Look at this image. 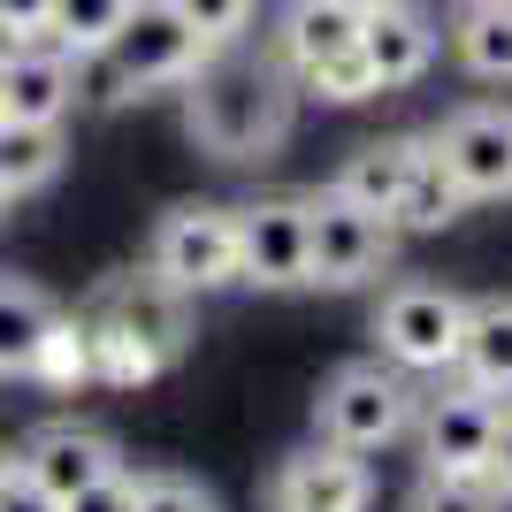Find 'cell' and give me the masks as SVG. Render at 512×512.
<instances>
[{
  "label": "cell",
  "mask_w": 512,
  "mask_h": 512,
  "mask_svg": "<svg viewBox=\"0 0 512 512\" xmlns=\"http://www.w3.org/2000/svg\"><path fill=\"white\" fill-rule=\"evenodd\" d=\"M291 107L299 85L291 69L276 62V46L253 54V46H222L199 62V77L184 85V130L192 146L214 161H268V153L291 138Z\"/></svg>",
  "instance_id": "cell-1"
},
{
  "label": "cell",
  "mask_w": 512,
  "mask_h": 512,
  "mask_svg": "<svg viewBox=\"0 0 512 512\" xmlns=\"http://www.w3.org/2000/svg\"><path fill=\"white\" fill-rule=\"evenodd\" d=\"M85 321H92V383H146L192 344V299L146 268L107 276Z\"/></svg>",
  "instance_id": "cell-2"
},
{
  "label": "cell",
  "mask_w": 512,
  "mask_h": 512,
  "mask_svg": "<svg viewBox=\"0 0 512 512\" xmlns=\"http://www.w3.org/2000/svg\"><path fill=\"white\" fill-rule=\"evenodd\" d=\"M413 406H421V390L390 360H344L314 398V436L352 451V459H367V451L413 436Z\"/></svg>",
  "instance_id": "cell-3"
},
{
  "label": "cell",
  "mask_w": 512,
  "mask_h": 512,
  "mask_svg": "<svg viewBox=\"0 0 512 512\" xmlns=\"http://www.w3.org/2000/svg\"><path fill=\"white\" fill-rule=\"evenodd\" d=\"M459 329H467V299L451 283H390L375 306V344L398 375H451L459 360Z\"/></svg>",
  "instance_id": "cell-4"
},
{
  "label": "cell",
  "mask_w": 512,
  "mask_h": 512,
  "mask_svg": "<svg viewBox=\"0 0 512 512\" xmlns=\"http://www.w3.org/2000/svg\"><path fill=\"white\" fill-rule=\"evenodd\" d=\"M146 276H161L184 299H207L222 283H237V207H169L146 237Z\"/></svg>",
  "instance_id": "cell-5"
},
{
  "label": "cell",
  "mask_w": 512,
  "mask_h": 512,
  "mask_svg": "<svg viewBox=\"0 0 512 512\" xmlns=\"http://www.w3.org/2000/svg\"><path fill=\"white\" fill-rule=\"evenodd\" d=\"M497 398L467 390L451 375L444 390H421L413 406V444H421V474H459V482H482L490 474V444H497Z\"/></svg>",
  "instance_id": "cell-6"
},
{
  "label": "cell",
  "mask_w": 512,
  "mask_h": 512,
  "mask_svg": "<svg viewBox=\"0 0 512 512\" xmlns=\"http://www.w3.org/2000/svg\"><path fill=\"white\" fill-rule=\"evenodd\" d=\"M390 230L383 214H360L337 192H306V276L329 283V291H352V283H375L390 268Z\"/></svg>",
  "instance_id": "cell-7"
},
{
  "label": "cell",
  "mask_w": 512,
  "mask_h": 512,
  "mask_svg": "<svg viewBox=\"0 0 512 512\" xmlns=\"http://www.w3.org/2000/svg\"><path fill=\"white\" fill-rule=\"evenodd\" d=\"M436 161L451 169V184L467 192V207L482 199H512V107L505 100H467L428 130Z\"/></svg>",
  "instance_id": "cell-8"
},
{
  "label": "cell",
  "mask_w": 512,
  "mask_h": 512,
  "mask_svg": "<svg viewBox=\"0 0 512 512\" xmlns=\"http://www.w3.org/2000/svg\"><path fill=\"white\" fill-rule=\"evenodd\" d=\"M237 283L260 291H306V199L299 192H260L237 207Z\"/></svg>",
  "instance_id": "cell-9"
},
{
  "label": "cell",
  "mask_w": 512,
  "mask_h": 512,
  "mask_svg": "<svg viewBox=\"0 0 512 512\" xmlns=\"http://www.w3.org/2000/svg\"><path fill=\"white\" fill-rule=\"evenodd\" d=\"M199 62H207V46L184 31V23L161 8V0H146L138 16H130V31L115 46H107V69L123 77L130 100H153V92H184L199 77Z\"/></svg>",
  "instance_id": "cell-10"
},
{
  "label": "cell",
  "mask_w": 512,
  "mask_h": 512,
  "mask_svg": "<svg viewBox=\"0 0 512 512\" xmlns=\"http://www.w3.org/2000/svg\"><path fill=\"white\" fill-rule=\"evenodd\" d=\"M375 505V467L337 444H299L268 474V512H367Z\"/></svg>",
  "instance_id": "cell-11"
},
{
  "label": "cell",
  "mask_w": 512,
  "mask_h": 512,
  "mask_svg": "<svg viewBox=\"0 0 512 512\" xmlns=\"http://www.w3.org/2000/svg\"><path fill=\"white\" fill-rule=\"evenodd\" d=\"M115 467H123L115 444H107L100 428H85V421H46V428H31V444L16 451V474L31 490H46L54 505L85 497L92 482H107Z\"/></svg>",
  "instance_id": "cell-12"
},
{
  "label": "cell",
  "mask_w": 512,
  "mask_h": 512,
  "mask_svg": "<svg viewBox=\"0 0 512 512\" xmlns=\"http://www.w3.org/2000/svg\"><path fill=\"white\" fill-rule=\"evenodd\" d=\"M360 62H367V77H375V92L421 85L428 62H436V23H428L413 0H383V8H367V23H360Z\"/></svg>",
  "instance_id": "cell-13"
},
{
  "label": "cell",
  "mask_w": 512,
  "mask_h": 512,
  "mask_svg": "<svg viewBox=\"0 0 512 512\" xmlns=\"http://www.w3.org/2000/svg\"><path fill=\"white\" fill-rule=\"evenodd\" d=\"M69 107H77V62H69L62 46L31 39L16 62L0 69V123H46V130H62Z\"/></svg>",
  "instance_id": "cell-14"
},
{
  "label": "cell",
  "mask_w": 512,
  "mask_h": 512,
  "mask_svg": "<svg viewBox=\"0 0 512 512\" xmlns=\"http://www.w3.org/2000/svg\"><path fill=\"white\" fill-rule=\"evenodd\" d=\"M360 23H367V0H291L268 46H276V62L299 85L306 69H321V62H337V54L360 46Z\"/></svg>",
  "instance_id": "cell-15"
},
{
  "label": "cell",
  "mask_w": 512,
  "mask_h": 512,
  "mask_svg": "<svg viewBox=\"0 0 512 512\" xmlns=\"http://www.w3.org/2000/svg\"><path fill=\"white\" fill-rule=\"evenodd\" d=\"M451 375L497 406H512V299H467V329H459V360Z\"/></svg>",
  "instance_id": "cell-16"
},
{
  "label": "cell",
  "mask_w": 512,
  "mask_h": 512,
  "mask_svg": "<svg viewBox=\"0 0 512 512\" xmlns=\"http://www.w3.org/2000/svg\"><path fill=\"white\" fill-rule=\"evenodd\" d=\"M406 169H413V138H367L352 161L337 169V184L329 192L337 199H352L360 214H398V192H406Z\"/></svg>",
  "instance_id": "cell-17"
},
{
  "label": "cell",
  "mask_w": 512,
  "mask_h": 512,
  "mask_svg": "<svg viewBox=\"0 0 512 512\" xmlns=\"http://www.w3.org/2000/svg\"><path fill=\"white\" fill-rule=\"evenodd\" d=\"M54 321H62V306L46 299L39 283L0 276V375H31L46 337H54Z\"/></svg>",
  "instance_id": "cell-18"
},
{
  "label": "cell",
  "mask_w": 512,
  "mask_h": 512,
  "mask_svg": "<svg viewBox=\"0 0 512 512\" xmlns=\"http://www.w3.org/2000/svg\"><path fill=\"white\" fill-rule=\"evenodd\" d=\"M459 214H467V192L451 184V169L436 161V146H428V138H413V169H406V192H398V214H390V230L428 237V230H451Z\"/></svg>",
  "instance_id": "cell-19"
},
{
  "label": "cell",
  "mask_w": 512,
  "mask_h": 512,
  "mask_svg": "<svg viewBox=\"0 0 512 512\" xmlns=\"http://www.w3.org/2000/svg\"><path fill=\"white\" fill-rule=\"evenodd\" d=\"M146 0H54V16H46V46H62L69 62H92L107 46L130 31Z\"/></svg>",
  "instance_id": "cell-20"
},
{
  "label": "cell",
  "mask_w": 512,
  "mask_h": 512,
  "mask_svg": "<svg viewBox=\"0 0 512 512\" xmlns=\"http://www.w3.org/2000/svg\"><path fill=\"white\" fill-rule=\"evenodd\" d=\"M69 138L46 123H0V199H31L62 176Z\"/></svg>",
  "instance_id": "cell-21"
},
{
  "label": "cell",
  "mask_w": 512,
  "mask_h": 512,
  "mask_svg": "<svg viewBox=\"0 0 512 512\" xmlns=\"http://www.w3.org/2000/svg\"><path fill=\"white\" fill-rule=\"evenodd\" d=\"M451 54L482 85H512V0H474L467 16L451 23Z\"/></svg>",
  "instance_id": "cell-22"
},
{
  "label": "cell",
  "mask_w": 512,
  "mask_h": 512,
  "mask_svg": "<svg viewBox=\"0 0 512 512\" xmlns=\"http://www.w3.org/2000/svg\"><path fill=\"white\" fill-rule=\"evenodd\" d=\"M184 31H192L207 54H222V46H245V31H253L260 0H161Z\"/></svg>",
  "instance_id": "cell-23"
},
{
  "label": "cell",
  "mask_w": 512,
  "mask_h": 512,
  "mask_svg": "<svg viewBox=\"0 0 512 512\" xmlns=\"http://www.w3.org/2000/svg\"><path fill=\"white\" fill-rule=\"evenodd\" d=\"M39 383H54V390H77V383H92V321L85 314H62L54 321V337H46V352H39V367H31Z\"/></svg>",
  "instance_id": "cell-24"
},
{
  "label": "cell",
  "mask_w": 512,
  "mask_h": 512,
  "mask_svg": "<svg viewBox=\"0 0 512 512\" xmlns=\"http://www.w3.org/2000/svg\"><path fill=\"white\" fill-rule=\"evenodd\" d=\"M406 512H505V497L490 482H459V474H421L406 497Z\"/></svg>",
  "instance_id": "cell-25"
},
{
  "label": "cell",
  "mask_w": 512,
  "mask_h": 512,
  "mask_svg": "<svg viewBox=\"0 0 512 512\" xmlns=\"http://www.w3.org/2000/svg\"><path fill=\"white\" fill-rule=\"evenodd\" d=\"M299 92H314V100H337V107H352V100H375V77H367L360 46H352V54H337V62L306 69V77H299Z\"/></svg>",
  "instance_id": "cell-26"
},
{
  "label": "cell",
  "mask_w": 512,
  "mask_h": 512,
  "mask_svg": "<svg viewBox=\"0 0 512 512\" xmlns=\"http://www.w3.org/2000/svg\"><path fill=\"white\" fill-rule=\"evenodd\" d=\"M138 512H222L192 474H138Z\"/></svg>",
  "instance_id": "cell-27"
},
{
  "label": "cell",
  "mask_w": 512,
  "mask_h": 512,
  "mask_svg": "<svg viewBox=\"0 0 512 512\" xmlns=\"http://www.w3.org/2000/svg\"><path fill=\"white\" fill-rule=\"evenodd\" d=\"M62 512H138V474H130V467H115L107 482H92L85 497H69Z\"/></svg>",
  "instance_id": "cell-28"
},
{
  "label": "cell",
  "mask_w": 512,
  "mask_h": 512,
  "mask_svg": "<svg viewBox=\"0 0 512 512\" xmlns=\"http://www.w3.org/2000/svg\"><path fill=\"white\" fill-rule=\"evenodd\" d=\"M482 482H490V490L512 505V406L497 413V444H490V474H482Z\"/></svg>",
  "instance_id": "cell-29"
},
{
  "label": "cell",
  "mask_w": 512,
  "mask_h": 512,
  "mask_svg": "<svg viewBox=\"0 0 512 512\" xmlns=\"http://www.w3.org/2000/svg\"><path fill=\"white\" fill-rule=\"evenodd\" d=\"M46 16H54V0H0V23L23 39H46Z\"/></svg>",
  "instance_id": "cell-30"
},
{
  "label": "cell",
  "mask_w": 512,
  "mask_h": 512,
  "mask_svg": "<svg viewBox=\"0 0 512 512\" xmlns=\"http://www.w3.org/2000/svg\"><path fill=\"white\" fill-rule=\"evenodd\" d=\"M0 512H62V505H54L46 490H31L23 474H8V490H0Z\"/></svg>",
  "instance_id": "cell-31"
},
{
  "label": "cell",
  "mask_w": 512,
  "mask_h": 512,
  "mask_svg": "<svg viewBox=\"0 0 512 512\" xmlns=\"http://www.w3.org/2000/svg\"><path fill=\"white\" fill-rule=\"evenodd\" d=\"M23 46H31V39H23V31H8V23H0V69H8V62H16V54H23Z\"/></svg>",
  "instance_id": "cell-32"
},
{
  "label": "cell",
  "mask_w": 512,
  "mask_h": 512,
  "mask_svg": "<svg viewBox=\"0 0 512 512\" xmlns=\"http://www.w3.org/2000/svg\"><path fill=\"white\" fill-rule=\"evenodd\" d=\"M8 474H16V459H8V451H0V490H8Z\"/></svg>",
  "instance_id": "cell-33"
},
{
  "label": "cell",
  "mask_w": 512,
  "mask_h": 512,
  "mask_svg": "<svg viewBox=\"0 0 512 512\" xmlns=\"http://www.w3.org/2000/svg\"><path fill=\"white\" fill-rule=\"evenodd\" d=\"M367 8H383V0H367Z\"/></svg>",
  "instance_id": "cell-34"
},
{
  "label": "cell",
  "mask_w": 512,
  "mask_h": 512,
  "mask_svg": "<svg viewBox=\"0 0 512 512\" xmlns=\"http://www.w3.org/2000/svg\"><path fill=\"white\" fill-rule=\"evenodd\" d=\"M0 207H8V199H0Z\"/></svg>",
  "instance_id": "cell-35"
}]
</instances>
